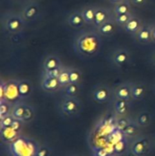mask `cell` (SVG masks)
<instances>
[{
    "instance_id": "obj_1",
    "label": "cell",
    "mask_w": 155,
    "mask_h": 156,
    "mask_svg": "<svg viewBox=\"0 0 155 156\" xmlns=\"http://www.w3.org/2000/svg\"><path fill=\"white\" fill-rule=\"evenodd\" d=\"M102 46L101 36L98 31L86 30L79 32L74 39L75 52L83 58H90L96 56Z\"/></svg>"
},
{
    "instance_id": "obj_2",
    "label": "cell",
    "mask_w": 155,
    "mask_h": 156,
    "mask_svg": "<svg viewBox=\"0 0 155 156\" xmlns=\"http://www.w3.org/2000/svg\"><path fill=\"white\" fill-rule=\"evenodd\" d=\"M38 149L37 143L24 136H19L16 141L9 144L11 156H36Z\"/></svg>"
},
{
    "instance_id": "obj_3",
    "label": "cell",
    "mask_w": 155,
    "mask_h": 156,
    "mask_svg": "<svg viewBox=\"0 0 155 156\" xmlns=\"http://www.w3.org/2000/svg\"><path fill=\"white\" fill-rule=\"evenodd\" d=\"M26 21L23 17L21 13L8 12L3 16L2 27L3 29L12 35L21 33L26 27Z\"/></svg>"
},
{
    "instance_id": "obj_4",
    "label": "cell",
    "mask_w": 155,
    "mask_h": 156,
    "mask_svg": "<svg viewBox=\"0 0 155 156\" xmlns=\"http://www.w3.org/2000/svg\"><path fill=\"white\" fill-rule=\"evenodd\" d=\"M6 101L12 104H16L21 101L17 80H1L0 82V101Z\"/></svg>"
},
{
    "instance_id": "obj_5",
    "label": "cell",
    "mask_w": 155,
    "mask_h": 156,
    "mask_svg": "<svg viewBox=\"0 0 155 156\" xmlns=\"http://www.w3.org/2000/svg\"><path fill=\"white\" fill-rule=\"evenodd\" d=\"M132 58L130 50L126 48H116L111 55V62L116 68H122L127 65Z\"/></svg>"
},
{
    "instance_id": "obj_6",
    "label": "cell",
    "mask_w": 155,
    "mask_h": 156,
    "mask_svg": "<svg viewBox=\"0 0 155 156\" xmlns=\"http://www.w3.org/2000/svg\"><path fill=\"white\" fill-rule=\"evenodd\" d=\"M60 109L65 115L72 116L80 111L81 102L76 97H65L60 103Z\"/></svg>"
},
{
    "instance_id": "obj_7",
    "label": "cell",
    "mask_w": 155,
    "mask_h": 156,
    "mask_svg": "<svg viewBox=\"0 0 155 156\" xmlns=\"http://www.w3.org/2000/svg\"><path fill=\"white\" fill-rule=\"evenodd\" d=\"M39 12H40L39 4L35 0H32V1L26 3L23 5L21 14L26 22H31L37 18Z\"/></svg>"
},
{
    "instance_id": "obj_8",
    "label": "cell",
    "mask_w": 155,
    "mask_h": 156,
    "mask_svg": "<svg viewBox=\"0 0 155 156\" xmlns=\"http://www.w3.org/2000/svg\"><path fill=\"white\" fill-rule=\"evenodd\" d=\"M111 96V90L110 87L104 84H99L94 87L92 90V99L98 103H105L109 101Z\"/></svg>"
},
{
    "instance_id": "obj_9",
    "label": "cell",
    "mask_w": 155,
    "mask_h": 156,
    "mask_svg": "<svg viewBox=\"0 0 155 156\" xmlns=\"http://www.w3.org/2000/svg\"><path fill=\"white\" fill-rule=\"evenodd\" d=\"M150 149V141L146 137L137 139L132 145V154L134 156L145 155Z\"/></svg>"
},
{
    "instance_id": "obj_10",
    "label": "cell",
    "mask_w": 155,
    "mask_h": 156,
    "mask_svg": "<svg viewBox=\"0 0 155 156\" xmlns=\"http://www.w3.org/2000/svg\"><path fill=\"white\" fill-rule=\"evenodd\" d=\"M68 25L74 29H80L86 26V22L81 10H76L71 12L67 18Z\"/></svg>"
},
{
    "instance_id": "obj_11",
    "label": "cell",
    "mask_w": 155,
    "mask_h": 156,
    "mask_svg": "<svg viewBox=\"0 0 155 156\" xmlns=\"http://www.w3.org/2000/svg\"><path fill=\"white\" fill-rule=\"evenodd\" d=\"M137 42L141 44H149L153 41L152 25H144L139 30V32L134 36Z\"/></svg>"
},
{
    "instance_id": "obj_12",
    "label": "cell",
    "mask_w": 155,
    "mask_h": 156,
    "mask_svg": "<svg viewBox=\"0 0 155 156\" xmlns=\"http://www.w3.org/2000/svg\"><path fill=\"white\" fill-rule=\"evenodd\" d=\"M117 27H118V25L116 24L114 17H111V19H109L108 21L103 23L101 26H100L96 29L101 37H111L114 33H116Z\"/></svg>"
},
{
    "instance_id": "obj_13",
    "label": "cell",
    "mask_w": 155,
    "mask_h": 156,
    "mask_svg": "<svg viewBox=\"0 0 155 156\" xmlns=\"http://www.w3.org/2000/svg\"><path fill=\"white\" fill-rule=\"evenodd\" d=\"M143 26V20L137 16H132L131 17V19L129 20V22L125 25V27H123L124 31L132 36H135L139 30L142 28V27Z\"/></svg>"
},
{
    "instance_id": "obj_14",
    "label": "cell",
    "mask_w": 155,
    "mask_h": 156,
    "mask_svg": "<svg viewBox=\"0 0 155 156\" xmlns=\"http://www.w3.org/2000/svg\"><path fill=\"white\" fill-rule=\"evenodd\" d=\"M114 96L115 99L118 100H125L130 101L132 99V90H131V84L130 83H122L118 85L114 89Z\"/></svg>"
},
{
    "instance_id": "obj_15",
    "label": "cell",
    "mask_w": 155,
    "mask_h": 156,
    "mask_svg": "<svg viewBox=\"0 0 155 156\" xmlns=\"http://www.w3.org/2000/svg\"><path fill=\"white\" fill-rule=\"evenodd\" d=\"M63 67L60 58L56 55H48L43 61V72L50 71Z\"/></svg>"
},
{
    "instance_id": "obj_16",
    "label": "cell",
    "mask_w": 155,
    "mask_h": 156,
    "mask_svg": "<svg viewBox=\"0 0 155 156\" xmlns=\"http://www.w3.org/2000/svg\"><path fill=\"white\" fill-rule=\"evenodd\" d=\"M41 87L44 90L48 92H54L58 90L61 89V86L59 84V81L58 78L53 77H48L43 75L42 81H41Z\"/></svg>"
},
{
    "instance_id": "obj_17",
    "label": "cell",
    "mask_w": 155,
    "mask_h": 156,
    "mask_svg": "<svg viewBox=\"0 0 155 156\" xmlns=\"http://www.w3.org/2000/svg\"><path fill=\"white\" fill-rule=\"evenodd\" d=\"M112 16L110 13V11L102 6H97L96 14H95V22H94V27L97 28L100 26H101L103 23L111 19Z\"/></svg>"
},
{
    "instance_id": "obj_18",
    "label": "cell",
    "mask_w": 155,
    "mask_h": 156,
    "mask_svg": "<svg viewBox=\"0 0 155 156\" xmlns=\"http://www.w3.org/2000/svg\"><path fill=\"white\" fill-rule=\"evenodd\" d=\"M0 134H1V140L4 143L11 144L14 141H16L20 136V132L16 131L11 126L1 128L0 129Z\"/></svg>"
},
{
    "instance_id": "obj_19",
    "label": "cell",
    "mask_w": 155,
    "mask_h": 156,
    "mask_svg": "<svg viewBox=\"0 0 155 156\" xmlns=\"http://www.w3.org/2000/svg\"><path fill=\"white\" fill-rule=\"evenodd\" d=\"M18 85V92L21 100L28 98L33 91V85L27 80H17Z\"/></svg>"
},
{
    "instance_id": "obj_20",
    "label": "cell",
    "mask_w": 155,
    "mask_h": 156,
    "mask_svg": "<svg viewBox=\"0 0 155 156\" xmlns=\"http://www.w3.org/2000/svg\"><path fill=\"white\" fill-rule=\"evenodd\" d=\"M131 90H132V99L134 101L143 100L146 93L145 87L140 83H131Z\"/></svg>"
},
{
    "instance_id": "obj_21",
    "label": "cell",
    "mask_w": 155,
    "mask_h": 156,
    "mask_svg": "<svg viewBox=\"0 0 155 156\" xmlns=\"http://www.w3.org/2000/svg\"><path fill=\"white\" fill-rule=\"evenodd\" d=\"M96 9H97V6H95V5H88V6H85L81 10L84 19H85V22H86V25L94 26Z\"/></svg>"
},
{
    "instance_id": "obj_22",
    "label": "cell",
    "mask_w": 155,
    "mask_h": 156,
    "mask_svg": "<svg viewBox=\"0 0 155 156\" xmlns=\"http://www.w3.org/2000/svg\"><path fill=\"white\" fill-rule=\"evenodd\" d=\"M26 105L25 103L19 101L16 104H14L12 112H11V115L17 120H21L23 121V117L25 114V110H26Z\"/></svg>"
},
{
    "instance_id": "obj_23",
    "label": "cell",
    "mask_w": 155,
    "mask_h": 156,
    "mask_svg": "<svg viewBox=\"0 0 155 156\" xmlns=\"http://www.w3.org/2000/svg\"><path fill=\"white\" fill-rule=\"evenodd\" d=\"M113 11L115 15H123V14H129L131 12V5L130 3L126 0L118 4L114 5Z\"/></svg>"
},
{
    "instance_id": "obj_24",
    "label": "cell",
    "mask_w": 155,
    "mask_h": 156,
    "mask_svg": "<svg viewBox=\"0 0 155 156\" xmlns=\"http://www.w3.org/2000/svg\"><path fill=\"white\" fill-rule=\"evenodd\" d=\"M64 89V93L66 97H76L80 91V84L69 83Z\"/></svg>"
},
{
    "instance_id": "obj_25",
    "label": "cell",
    "mask_w": 155,
    "mask_h": 156,
    "mask_svg": "<svg viewBox=\"0 0 155 156\" xmlns=\"http://www.w3.org/2000/svg\"><path fill=\"white\" fill-rule=\"evenodd\" d=\"M128 101H125V100H118L116 99L115 103H114V109L115 112L120 114V115H123L128 112L129 109V105H128Z\"/></svg>"
},
{
    "instance_id": "obj_26",
    "label": "cell",
    "mask_w": 155,
    "mask_h": 156,
    "mask_svg": "<svg viewBox=\"0 0 155 156\" xmlns=\"http://www.w3.org/2000/svg\"><path fill=\"white\" fill-rule=\"evenodd\" d=\"M58 80L59 81V84L61 86V88H65L66 86H68L70 83V80H69V68L65 67L62 69L59 76L58 77Z\"/></svg>"
},
{
    "instance_id": "obj_27",
    "label": "cell",
    "mask_w": 155,
    "mask_h": 156,
    "mask_svg": "<svg viewBox=\"0 0 155 156\" xmlns=\"http://www.w3.org/2000/svg\"><path fill=\"white\" fill-rule=\"evenodd\" d=\"M69 80L70 83L80 84L82 80V72L76 68H69Z\"/></svg>"
},
{
    "instance_id": "obj_28",
    "label": "cell",
    "mask_w": 155,
    "mask_h": 156,
    "mask_svg": "<svg viewBox=\"0 0 155 156\" xmlns=\"http://www.w3.org/2000/svg\"><path fill=\"white\" fill-rule=\"evenodd\" d=\"M126 151H127V143H126V140L121 139L120 141H118L117 143L114 144L113 152H114L115 154L121 155V154H125Z\"/></svg>"
},
{
    "instance_id": "obj_29",
    "label": "cell",
    "mask_w": 155,
    "mask_h": 156,
    "mask_svg": "<svg viewBox=\"0 0 155 156\" xmlns=\"http://www.w3.org/2000/svg\"><path fill=\"white\" fill-rule=\"evenodd\" d=\"M133 15L132 13H129V14H123V15H115L114 16V20L116 22V24L118 25V27H124L125 25L129 22V20L131 19V17Z\"/></svg>"
},
{
    "instance_id": "obj_30",
    "label": "cell",
    "mask_w": 155,
    "mask_h": 156,
    "mask_svg": "<svg viewBox=\"0 0 155 156\" xmlns=\"http://www.w3.org/2000/svg\"><path fill=\"white\" fill-rule=\"evenodd\" d=\"M139 129H138V123L135 122H130V124L124 129L122 132L123 135L127 137H134L138 134Z\"/></svg>"
},
{
    "instance_id": "obj_31",
    "label": "cell",
    "mask_w": 155,
    "mask_h": 156,
    "mask_svg": "<svg viewBox=\"0 0 155 156\" xmlns=\"http://www.w3.org/2000/svg\"><path fill=\"white\" fill-rule=\"evenodd\" d=\"M12 109H13L12 103H10L6 101H0V118L11 114Z\"/></svg>"
},
{
    "instance_id": "obj_32",
    "label": "cell",
    "mask_w": 155,
    "mask_h": 156,
    "mask_svg": "<svg viewBox=\"0 0 155 156\" xmlns=\"http://www.w3.org/2000/svg\"><path fill=\"white\" fill-rule=\"evenodd\" d=\"M151 122V115L147 112H142L137 119V123L140 126H147Z\"/></svg>"
},
{
    "instance_id": "obj_33",
    "label": "cell",
    "mask_w": 155,
    "mask_h": 156,
    "mask_svg": "<svg viewBox=\"0 0 155 156\" xmlns=\"http://www.w3.org/2000/svg\"><path fill=\"white\" fill-rule=\"evenodd\" d=\"M14 121H15V118L11 114L0 118V129L1 128H5V127L12 126Z\"/></svg>"
},
{
    "instance_id": "obj_34",
    "label": "cell",
    "mask_w": 155,
    "mask_h": 156,
    "mask_svg": "<svg viewBox=\"0 0 155 156\" xmlns=\"http://www.w3.org/2000/svg\"><path fill=\"white\" fill-rule=\"evenodd\" d=\"M34 118V110L31 106L26 105L25 114L23 117V122H30Z\"/></svg>"
},
{
    "instance_id": "obj_35",
    "label": "cell",
    "mask_w": 155,
    "mask_h": 156,
    "mask_svg": "<svg viewBox=\"0 0 155 156\" xmlns=\"http://www.w3.org/2000/svg\"><path fill=\"white\" fill-rule=\"evenodd\" d=\"M131 122H129L128 119L126 118H121L117 121L116 122V130L120 131V132H123L124 129L130 124Z\"/></svg>"
},
{
    "instance_id": "obj_36",
    "label": "cell",
    "mask_w": 155,
    "mask_h": 156,
    "mask_svg": "<svg viewBox=\"0 0 155 156\" xmlns=\"http://www.w3.org/2000/svg\"><path fill=\"white\" fill-rule=\"evenodd\" d=\"M50 155V149L47 146H40L38 147L36 156H49Z\"/></svg>"
},
{
    "instance_id": "obj_37",
    "label": "cell",
    "mask_w": 155,
    "mask_h": 156,
    "mask_svg": "<svg viewBox=\"0 0 155 156\" xmlns=\"http://www.w3.org/2000/svg\"><path fill=\"white\" fill-rule=\"evenodd\" d=\"M64 68L61 67V68H58V69H53V70H50V71H47V72H43V75L45 76H48V77H53V78H58L62 70V69Z\"/></svg>"
},
{
    "instance_id": "obj_38",
    "label": "cell",
    "mask_w": 155,
    "mask_h": 156,
    "mask_svg": "<svg viewBox=\"0 0 155 156\" xmlns=\"http://www.w3.org/2000/svg\"><path fill=\"white\" fill-rule=\"evenodd\" d=\"M94 156H110L105 148H97L94 150Z\"/></svg>"
},
{
    "instance_id": "obj_39",
    "label": "cell",
    "mask_w": 155,
    "mask_h": 156,
    "mask_svg": "<svg viewBox=\"0 0 155 156\" xmlns=\"http://www.w3.org/2000/svg\"><path fill=\"white\" fill-rule=\"evenodd\" d=\"M22 123H23V121L21 120H17V119H15L13 124H12V128L15 129L16 131L17 132H21V127H22Z\"/></svg>"
},
{
    "instance_id": "obj_40",
    "label": "cell",
    "mask_w": 155,
    "mask_h": 156,
    "mask_svg": "<svg viewBox=\"0 0 155 156\" xmlns=\"http://www.w3.org/2000/svg\"><path fill=\"white\" fill-rule=\"evenodd\" d=\"M131 1H132V4L133 5L138 6V7L143 6L147 3V0H131Z\"/></svg>"
},
{
    "instance_id": "obj_41",
    "label": "cell",
    "mask_w": 155,
    "mask_h": 156,
    "mask_svg": "<svg viewBox=\"0 0 155 156\" xmlns=\"http://www.w3.org/2000/svg\"><path fill=\"white\" fill-rule=\"evenodd\" d=\"M152 33H153V41L155 42V23L152 25Z\"/></svg>"
},
{
    "instance_id": "obj_42",
    "label": "cell",
    "mask_w": 155,
    "mask_h": 156,
    "mask_svg": "<svg viewBox=\"0 0 155 156\" xmlns=\"http://www.w3.org/2000/svg\"><path fill=\"white\" fill-rule=\"evenodd\" d=\"M123 1H126V0H110V2L111 3H112V4H118V3H121V2H123Z\"/></svg>"
},
{
    "instance_id": "obj_43",
    "label": "cell",
    "mask_w": 155,
    "mask_h": 156,
    "mask_svg": "<svg viewBox=\"0 0 155 156\" xmlns=\"http://www.w3.org/2000/svg\"><path fill=\"white\" fill-rule=\"evenodd\" d=\"M152 62H153V65H155V52L153 53V57H152Z\"/></svg>"
},
{
    "instance_id": "obj_44",
    "label": "cell",
    "mask_w": 155,
    "mask_h": 156,
    "mask_svg": "<svg viewBox=\"0 0 155 156\" xmlns=\"http://www.w3.org/2000/svg\"><path fill=\"white\" fill-rule=\"evenodd\" d=\"M110 156H118L117 154H114V155H110Z\"/></svg>"
}]
</instances>
